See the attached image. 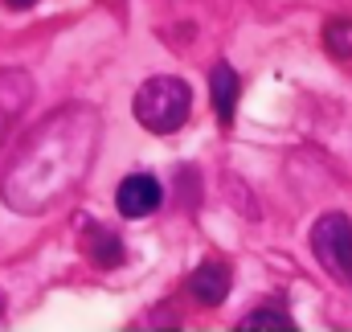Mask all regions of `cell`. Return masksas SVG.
<instances>
[{
	"label": "cell",
	"instance_id": "cell-7",
	"mask_svg": "<svg viewBox=\"0 0 352 332\" xmlns=\"http://www.w3.org/2000/svg\"><path fill=\"white\" fill-rule=\"evenodd\" d=\"M238 90H242V83H238L230 62H217L209 70V103H213V115H217L221 127H230L234 115H238Z\"/></svg>",
	"mask_w": 352,
	"mask_h": 332
},
{
	"label": "cell",
	"instance_id": "cell-8",
	"mask_svg": "<svg viewBox=\"0 0 352 332\" xmlns=\"http://www.w3.org/2000/svg\"><path fill=\"white\" fill-rule=\"evenodd\" d=\"M82 250L90 254V262H98L102 271H111V267H119L123 262V238L111 230V226H102V222H90L82 226Z\"/></svg>",
	"mask_w": 352,
	"mask_h": 332
},
{
	"label": "cell",
	"instance_id": "cell-12",
	"mask_svg": "<svg viewBox=\"0 0 352 332\" xmlns=\"http://www.w3.org/2000/svg\"><path fill=\"white\" fill-rule=\"evenodd\" d=\"M0 316H4V295H0Z\"/></svg>",
	"mask_w": 352,
	"mask_h": 332
},
{
	"label": "cell",
	"instance_id": "cell-2",
	"mask_svg": "<svg viewBox=\"0 0 352 332\" xmlns=\"http://www.w3.org/2000/svg\"><path fill=\"white\" fill-rule=\"evenodd\" d=\"M131 111H135L140 127H148L152 136H173L192 115V90L176 74H156V79H148L135 90Z\"/></svg>",
	"mask_w": 352,
	"mask_h": 332
},
{
	"label": "cell",
	"instance_id": "cell-4",
	"mask_svg": "<svg viewBox=\"0 0 352 332\" xmlns=\"http://www.w3.org/2000/svg\"><path fill=\"white\" fill-rule=\"evenodd\" d=\"M160 201H164V185H160L152 172H131V176H123L119 189H115V209H119L123 218H131V222L152 218V214L160 209Z\"/></svg>",
	"mask_w": 352,
	"mask_h": 332
},
{
	"label": "cell",
	"instance_id": "cell-11",
	"mask_svg": "<svg viewBox=\"0 0 352 332\" xmlns=\"http://www.w3.org/2000/svg\"><path fill=\"white\" fill-rule=\"evenodd\" d=\"M4 4H8V8H33L37 0H4Z\"/></svg>",
	"mask_w": 352,
	"mask_h": 332
},
{
	"label": "cell",
	"instance_id": "cell-10",
	"mask_svg": "<svg viewBox=\"0 0 352 332\" xmlns=\"http://www.w3.org/2000/svg\"><path fill=\"white\" fill-rule=\"evenodd\" d=\"M324 41L336 58H352V21H332L324 29Z\"/></svg>",
	"mask_w": 352,
	"mask_h": 332
},
{
	"label": "cell",
	"instance_id": "cell-1",
	"mask_svg": "<svg viewBox=\"0 0 352 332\" xmlns=\"http://www.w3.org/2000/svg\"><path fill=\"white\" fill-rule=\"evenodd\" d=\"M98 140V115L90 107H66L41 119L4 168V205L16 214H41L82 185Z\"/></svg>",
	"mask_w": 352,
	"mask_h": 332
},
{
	"label": "cell",
	"instance_id": "cell-5",
	"mask_svg": "<svg viewBox=\"0 0 352 332\" xmlns=\"http://www.w3.org/2000/svg\"><path fill=\"white\" fill-rule=\"evenodd\" d=\"M230 267L226 262H217V258H205L192 275H188V295L197 300V304H205V308H217V304H226L230 300Z\"/></svg>",
	"mask_w": 352,
	"mask_h": 332
},
{
	"label": "cell",
	"instance_id": "cell-9",
	"mask_svg": "<svg viewBox=\"0 0 352 332\" xmlns=\"http://www.w3.org/2000/svg\"><path fill=\"white\" fill-rule=\"evenodd\" d=\"M238 329H242V332H291V329H295V320H291L287 312H274V308H263V312L246 316V320H242Z\"/></svg>",
	"mask_w": 352,
	"mask_h": 332
},
{
	"label": "cell",
	"instance_id": "cell-3",
	"mask_svg": "<svg viewBox=\"0 0 352 332\" xmlns=\"http://www.w3.org/2000/svg\"><path fill=\"white\" fill-rule=\"evenodd\" d=\"M311 254L332 279L352 287V222L344 214H324L311 226Z\"/></svg>",
	"mask_w": 352,
	"mask_h": 332
},
{
	"label": "cell",
	"instance_id": "cell-6",
	"mask_svg": "<svg viewBox=\"0 0 352 332\" xmlns=\"http://www.w3.org/2000/svg\"><path fill=\"white\" fill-rule=\"evenodd\" d=\"M33 98V79L25 70H0V140Z\"/></svg>",
	"mask_w": 352,
	"mask_h": 332
}]
</instances>
